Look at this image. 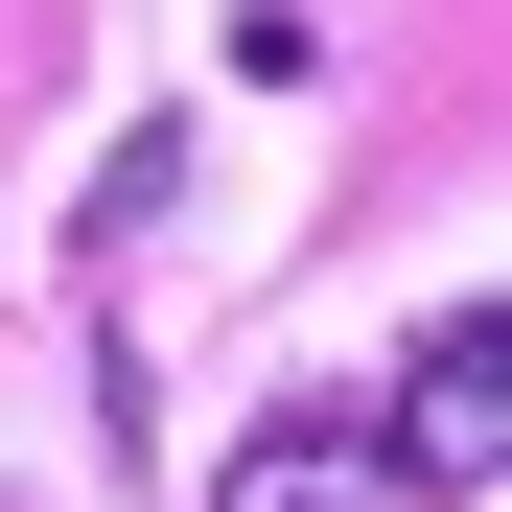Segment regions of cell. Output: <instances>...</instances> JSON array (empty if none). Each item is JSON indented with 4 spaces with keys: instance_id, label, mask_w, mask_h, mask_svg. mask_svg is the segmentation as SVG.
<instances>
[{
    "instance_id": "1",
    "label": "cell",
    "mask_w": 512,
    "mask_h": 512,
    "mask_svg": "<svg viewBox=\"0 0 512 512\" xmlns=\"http://www.w3.org/2000/svg\"><path fill=\"white\" fill-rule=\"evenodd\" d=\"M489 396H512V326L443 303V326H419V373H396V443H373V466H419V512H466V489H489Z\"/></svg>"
},
{
    "instance_id": "2",
    "label": "cell",
    "mask_w": 512,
    "mask_h": 512,
    "mask_svg": "<svg viewBox=\"0 0 512 512\" xmlns=\"http://www.w3.org/2000/svg\"><path fill=\"white\" fill-rule=\"evenodd\" d=\"M210 512H396V466H373V419H256L210 466Z\"/></svg>"
}]
</instances>
